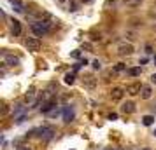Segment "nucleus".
<instances>
[{"label": "nucleus", "instance_id": "f257e3e1", "mask_svg": "<svg viewBox=\"0 0 156 150\" xmlns=\"http://www.w3.org/2000/svg\"><path fill=\"white\" fill-rule=\"evenodd\" d=\"M53 24L49 21H44V19H39V21H33L32 23V31L35 33V37H44L51 31Z\"/></svg>", "mask_w": 156, "mask_h": 150}, {"label": "nucleus", "instance_id": "f03ea898", "mask_svg": "<svg viewBox=\"0 0 156 150\" xmlns=\"http://www.w3.org/2000/svg\"><path fill=\"white\" fill-rule=\"evenodd\" d=\"M26 114H28V107H25L23 103H16L12 107V117H14L16 124H21L26 119Z\"/></svg>", "mask_w": 156, "mask_h": 150}, {"label": "nucleus", "instance_id": "7ed1b4c3", "mask_svg": "<svg viewBox=\"0 0 156 150\" xmlns=\"http://www.w3.org/2000/svg\"><path fill=\"white\" fill-rule=\"evenodd\" d=\"M25 47L32 52H37V51H40V40L37 37H28L25 40Z\"/></svg>", "mask_w": 156, "mask_h": 150}, {"label": "nucleus", "instance_id": "20e7f679", "mask_svg": "<svg viewBox=\"0 0 156 150\" xmlns=\"http://www.w3.org/2000/svg\"><path fill=\"white\" fill-rule=\"evenodd\" d=\"M35 133H39V136L44 138V140H51V138L54 136V129H53L51 126H42V128L35 129Z\"/></svg>", "mask_w": 156, "mask_h": 150}, {"label": "nucleus", "instance_id": "39448f33", "mask_svg": "<svg viewBox=\"0 0 156 150\" xmlns=\"http://www.w3.org/2000/svg\"><path fill=\"white\" fill-rule=\"evenodd\" d=\"M125 93H126V89H123V87H112L109 96H111L112 101H121L123 96H125Z\"/></svg>", "mask_w": 156, "mask_h": 150}, {"label": "nucleus", "instance_id": "423d86ee", "mask_svg": "<svg viewBox=\"0 0 156 150\" xmlns=\"http://www.w3.org/2000/svg\"><path fill=\"white\" fill-rule=\"evenodd\" d=\"M140 91H142V84L140 82H132V84L126 86V93L130 96H137V94H140Z\"/></svg>", "mask_w": 156, "mask_h": 150}, {"label": "nucleus", "instance_id": "0eeeda50", "mask_svg": "<svg viewBox=\"0 0 156 150\" xmlns=\"http://www.w3.org/2000/svg\"><path fill=\"white\" fill-rule=\"evenodd\" d=\"M132 52H133V45H132V44L123 42V44L118 45V54H121V56H130Z\"/></svg>", "mask_w": 156, "mask_h": 150}, {"label": "nucleus", "instance_id": "6e6552de", "mask_svg": "<svg viewBox=\"0 0 156 150\" xmlns=\"http://www.w3.org/2000/svg\"><path fill=\"white\" fill-rule=\"evenodd\" d=\"M74 117H76L74 108H72L70 105H65V107H63V121H65V122H72Z\"/></svg>", "mask_w": 156, "mask_h": 150}, {"label": "nucleus", "instance_id": "1a4fd4ad", "mask_svg": "<svg viewBox=\"0 0 156 150\" xmlns=\"http://www.w3.org/2000/svg\"><path fill=\"white\" fill-rule=\"evenodd\" d=\"M83 86H84L86 89H95V87H97V79H95L93 75H86V77L83 79Z\"/></svg>", "mask_w": 156, "mask_h": 150}, {"label": "nucleus", "instance_id": "9d476101", "mask_svg": "<svg viewBox=\"0 0 156 150\" xmlns=\"http://www.w3.org/2000/svg\"><path fill=\"white\" fill-rule=\"evenodd\" d=\"M21 30H23V28H21V23H19L18 19H12V21H11V31H12V35H14V37H19V35H21Z\"/></svg>", "mask_w": 156, "mask_h": 150}, {"label": "nucleus", "instance_id": "9b49d317", "mask_svg": "<svg viewBox=\"0 0 156 150\" xmlns=\"http://www.w3.org/2000/svg\"><path fill=\"white\" fill-rule=\"evenodd\" d=\"M121 112H123V114H133V112H135V103H133V101L123 103V105H121Z\"/></svg>", "mask_w": 156, "mask_h": 150}, {"label": "nucleus", "instance_id": "f8f14e48", "mask_svg": "<svg viewBox=\"0 0 156 150\" xmlns=\"http://www.w3.org/2000/svg\"><path fill=\"white\" fill-rule=\"evenodd\" d=\"M151 96H153V87H151V86H142L140 98H142V100H149Z\"/></svg>", "mask_w": 156, "mask_h": 150}, {"label": "nucleus", "instance_id": "ddd939ff", "mask_svg": "<svg viewBox=\"0 0 156 150\" xmlns=\"http://www.w3.org/2000/svg\"><path fill=\"white\" fill-rule=\"evenodd\" d=\"M9 2H11V5L14 7L16 12H19V14L25 12V3H23V2H19V0H9Z\"/></svg>", "mask_w": 156, "mask_h": 150}, {"label": "nucleus", "instance_id": "4468645a", "mask_svg": "<svg viewBox=\"0 0 156 150\" xmlns=\"http://www.w3.org/2000/svg\"><path fill=\"white\" fill-rule=\"evenodd\" d=\"M53 108H56V101L54 100H51V101H47V103H44V107L40 108L42 110V114H49Z\"/></svg>", "mask_w": 156, "mask_h": 150}, {"label": "nucleus", "instance_id": "2eb2a0df", "mask_svg": "<svg viewBox=\"0 0 156 150\" xmlns=\"http://www.w3.org/2000/svg\"><path fill=\"white\" fill-rule=\"evenodd\" d=\"M5 65L7 66H16V65H19V58H16V56H5Z\"/></svg>", "mask_w": 156, "mask_h": 150}, {"label": "nucleus", "instance_id": "dca6fc26", "mask_svg": "<svg viewBox=\"0 0 156 150\" xmlns=\"http://www.w3.org/2000/svg\"><path fill=\"white\" fill-rule=\"evenodd\" d=\"M112 72L114 73H123V72H126V65L125 63H118V65L112 66Z\"/></svg>", "mask_w": 156, "mask_h": 150}, {"label": "nucleus", "instance_id": "f3484780", "mask_svg": "<svg viewBox=\"0 0 156 150\" xmlns=\"http://www.w3.org/2000/svg\"><path fill=\"white\" fill-rule=\"evenodd\" d=\"M155 115H144V117H142V124H144V126H153V124H155Z\"/></svg>", "mask_w": 156, "mask_h": 150}, {"label": "nucleus", "instance_id": "a211bd4d", "mask_svg": "<svg viewBox=\"0 0 156 150\" xmlns=\"http://www.w3.org/2000/svg\"><path fill=\"white\" fill-rule=\"evenodd\" d=\"M74 80H76V75L74 73H67L65 75V84H74Z\"/></svg>", "mask_w": 156, "mask_h": 150}, {"label": "nucleus", "instance_id": "6ab92c4d", "mask_svg": "<svg viewBox=\"0 0 156 150\" xmlns=\"http://www.w3.org/2000/svg\"><path fill=\"white\" fill-rule=\"evenodd\" d=\"M128 73H130L132 77H137V75H140V68H130Z\"/></svg>", "mask_w": 156, "mask_h": 150}, {"label": "nucleus", "instance_id": "aec40b11", "mask_svg": "<svg viewBox=\"0 0 156 150\" xmlns=\"http://www.w3.org/2000/svg\"><path fill=\"white\" fill-rule=\"evenodd\" d=\"M91 66H93V68H95V70H100V68H102V63H100V61H98V59H95V61H93V63H91Z\"/></svg>", "mask_w": 156, "mask_h": 150}, {"label": "nucleus", "instance_id": "412c9836", "mask_svg": "<svg viewBox=\"0 0 156 150\" xmlns=\"http://www.w3.org/2000/svg\"><path fill=\"white\" fill-rule=\"evenodd\" d=\"M33 96H35V93H33V91H30V93H26L25 100H26V101H32V100H33Z\"/></svg>", "mask_w": 156, "mask_h": 150}, {"label": "nucleus", "instance_id": "4be33fe9", "mask_svg": "<svg viewBox=\"0 0 156 150\" xmlns=\"http://www.w3.org/2000/svg\"><path fill=\"white\" fill-rule=\"evenodd\" d=\"M140 2H142V0H126V3H128V5H132V7H135V5H139Z\"/></svg>", "mask_w": 156, "mask_h": 150}, {"label": "nucleus", "instance_id": "5701e85b", "mask_svg": "<svg viewBox=\"0 0 156 150\" xmlns=\"http://www.w3.org/2000/svg\"><path fill=\"white\" fill-rule=\"evenodd\" d=\"M83 49H86V51H91V44H90V42H84V44H83Z\"/></svg>", "mask_w": 156, "mask_h": 150}, {"label": "nucleus", "instance_id": "b1692460", "mask_svg": "<svg viewBox=\"0 0 156 150\" xmlns=\"http://www.w3.org/2000/svg\"><path fill=\"white\" fill-rule=\"evenodd\" d=\"M72 58H76V59L81 58V51H74V52H72Z\"/></svg>", "mask_w": 156, "mask_h": 150}, {"label": "nucleus", "instance_id": "393cba45", "mask_svg": "<svg viewBox=\"0 0 156 150\" xmlns=\"http://www.w3.org/2000/svg\"><path fill=\"white\" fill-rule=\"evenodd\" d=\"M100 38H102L100 35H93V37H91V40H100Z\"/></svg>", "mask_w": 156, "mask_h": 150}, {"label": "nucleus", "instance_id": "a878e982", "mask_svg": "<svg viewBox=\"0 0 156 150\" xmlns=\"http://www.w3.org/2000/svg\"><path fill=\"white\" fill-rule=\"evenodd\" d=\"M146 52H153V47L151 45H146Z\"/></svg>", "mask_w": 156, "mask_h": 150}, {"label": "nucleus", "instance_id": "bb28decb", "mask_svg": "<svg viewBox=\"0 0 156 150\" xmlns=\"http://www.w3.org/2000/svg\"><path fill=\"white\" fill-rule=\"evenodd\" d=\"M151 82H153V84H156V73H153V75H151Z\"/></svg>", "mask_w": 156, "mask_h": 150}, {"label": "nucleus", "instance_id": "cd10ccee", "mask_svg": "<svg viewBox=\"0 0 156 150\" xmlns=\"http://www.w3.org/2000/svg\"><path fill=\"white\" fill-rule=\"evenodd\" d=\"M18 150H32V149H30V147H19Z\"/></svg>", "mask_w": 156, "mask_h": 150}, {"label": "nucleus", "instance_id": "c85d7f7f", "mask_svg": "<svg viewBox=\"0 0 156 150\" xmlns=\"http://www.w3.org/2000/svg\"><path fill=\"white\" fill-rule=\"evenodd\" d=\"M153 61H155V65H156V54H155V56H153Z\"/></svg>", "mask_w": 156, "mask_h": 150}, {"label": "nucleus", "instance_id": "c756f323", "mask_svg": "<svg viewBox=\"0 0 156 150\" xmlns=\"http://www.w3.org/2000/svg\"><path fill=\"white\" fill-rule=\"evenodd\" d=\"M153 30H156V24H155V26H153Z\"/></svg>", "mask_w": 156, "mask_h": 150}]
</instances>
